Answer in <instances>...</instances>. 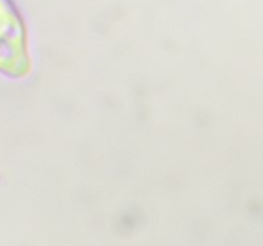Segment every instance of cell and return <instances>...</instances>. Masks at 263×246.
Masks as SVG:
<instances>
[{"label":"cell","instance_id":"obj_1","mask_svg":"<svg viewBox=\"0 0 263 246\" xmlns=\"http://www.w3.org/2000/svg\"><path fill=\"white\" fill-rule=\"evenodd\" d=\"M26 67L25 26L12 0H0V73L20 76Z\"/></svg>","mask_w":263,"mask_h":246}]
</instances>
